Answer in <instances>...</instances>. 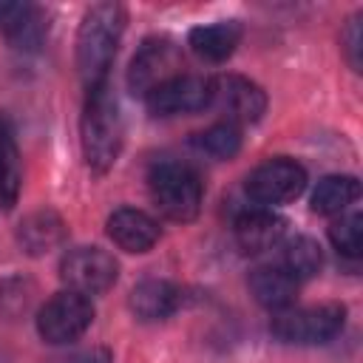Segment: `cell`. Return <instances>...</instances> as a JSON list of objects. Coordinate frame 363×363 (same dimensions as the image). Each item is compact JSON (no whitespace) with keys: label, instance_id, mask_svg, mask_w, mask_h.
<instances>
[{"label":"cell","instance_id":"6da1fadb","mask_svg":"<svg viewBox=\"0 0 363 363\" xmlns=\"http://www.w3.org/2000/svg\"><path fill=\"white\" fill-rule=\"evenodd\" d=\"M122 139H125V125L111 85L102 82L96 88H88L79 119V142H82L85 164L94 173H108L119 159Z\"/></svg>","mask_w":363,"mask_h":363},{"label":"cell","instance_id":"7a4b0ae2","mask_svg":"<svg viewBox=\"0 0 363 363\" xmlns=\"http://www.w3.org/2000/svg\"><path fill=\"white\" fill-rule=\"evenodd\" d=\"M125 31V9L119 3H96L85 11L77 31V68L88 88L108 82V68Z\"/></svg>","mask_w":363,"mask_h":363},{"label":"cell","instance_id":"3957f363","mask_svg":"<svg viewBox=\"0 0 363 363\" xmlns=\"http://www.w3.org/2000/svg\"><path fill=\"white\" fill-rule=\"evenodd\" d=\"M147 190L156 210L170 221H193L201 210L204 187L199 173L184 162H156L147 173Z\"/></svg>","mask_w":363,"mask_h":363},{"label":"cell","instance_id":"277c9868","mask_svg":"<svg viewBox=\"0 0 363 363\" xmlns=\"http://www.w3.org/2000/svg\"><path fill=\"white\" fill-rule=\"evenodd\" d=\"M346 323V306L343 303H320V306H303V309H284L275 312L269 320V332L284 343L298 346H315L329 343Z\"/></svg>","mask_w":363,"mask_h":363},{"label":"cell","instance_id":"5b68a950","mask_svg":"<svg viewBox=\"0 0 363 363\" xmlns=\"http://www.w3.org/2000/svg\"><path fill=\"white\" fill-rule=\"evenodd\" d=\"M94 320V303L88 295H79L74 289H62L51 295L40 312H37V332L45 343L62 346L85 335V329Z\"/></svg>","mask_w":363,"mask_h":363},{"label":"cell","instance_id":"8992f818","mask_svg":"<svg viewBox=\"0 0 363 363\" xmlns=\"http://www.w3.org/2000/svg\"><path fill=\"white\" fill-rule=\"evenodd\" d=\"M247 196L261 204V207H275V204H289L295 201L303 187H306V170L295 159L275 156L261 162L244 182Z\"/></svg>","mask_w":363,"mask_h":363},{"label":"cell","instance_id":"52a82bcc","mask_svg":"<svg viewBox=\"0 0 363 363\" xmlns=\"http://www.w3.org/2000/svg\"><path fill=\"white\" fill-rule=\"evenodd\" d=\"M119 264L102 247H74L60 261V278L79 295H99L113 286Z\"/></svg>","mask_w":363,"mask_h":363},{"label":"cell","instance_id":"ba28073f","mask_svg":"<svg viewBox=\"0 0 363 363\" xmlns=\"http://www.w3.org/2000/svg\"><path fill=\"white\" fill-rule=\"evenodd\" d=\"M182 74V54L179 48L164 37H150L139 45V51L130 60L128 68V85L133 94L147 96L173 77Z\"/></svg>","mask_w":363,"mask_h":363},{"label":"cell","instance_id":"9c48e42d","mask_svg":"<svg viewBox=\"0 0 363 363\" xmlns=\"http://www.w3.org/2000/svg\"><path fill=\"white\" fill-rule=\"evenodd\" d=\"M213 77L201 74H179L153 94L145 96L150 113L156 116H176V113H199L207 105H213Z\"/></svg>","mask_w":363,"mask_h":363},{"label":"cell","instance_id":"30bf717a","mask_svg":"<svg viewBox=\"0 0 363 363\" xmlns=\"http://www.w3.org/2000/svg\"><path fill=\"white\" fill-rule=\"evenodd\" d=\"M213 85H216L213 102L221 105V111L227 116L224 122L252 125V122H258L264 116V111H267V94L252 79L238 77V74H227V77L213 79Z\"/></svg>","mask_w":363,"mask_h":363},{"label":"cell","instance_id":"8fae6325","mask_svg":"<svg viewBox=\"0 0 363 363\" xmlns=\"http://www.w3.org/2000/svg\"><path fill=\"white\" fill-rule=\"evenodd\" d=\"M111 241L125 252H147L159 241V224L153 216L136 207H119L105 221Z\"/></svg>","mask_w":363,"mask_h":363},{"label":"cell","instance_id":"7c38bea8","mask_svg":"<svg viewBox=\"0 0 363 363\" xmlns=\"http://www.w3.org/2000/svg\"><path fill=\"white\" fill-rule=\"evenodd\" d=\"M286 235V221L269 207L244 210L235 218V241L244 252H267L278 247Z\"/></svg>","mask_w":363,"mask_h":363},{"label":"cell","instance_id":"4fadbf2b","mask_svg":"<svg viewBox=\"0 0 363 363\" xmlns=\"http://www.w3.org/2000/svg\"><path fill=\"white\" fill-rule=\"evenodd\" d=\"M182 306V289L164 278H145L130 289V309L139 320H164Z\"/></svg>","mask_w":363,"mask_h":363},{"label":"cell","instance_id":"5bb4252c","mask_svg":"<svg viewBox=\"0 0 363 363\" xmlns=\"http://www.w3.org/2000/svg\"><path fill=\"white\" fill-rule=\"evenodd\" d=\"M250 292L269 312H284L298 298V278H292L284 267H258L250 275Z\"/></svg>","mask_w":363,"mask_h":363},{"label":"cell","instance_id":"9a60e30c","mask_svg":"<svg viewBox=\"0 0 363 363\" xmlns=\"http://www.w3.org/2000/svg\"><path fill=\"white\" fill-rule=\"evenodd\" d=\"M238 43H241V26L235 20L196 26L187 37V45L207 62H224L227 57H233Z\"/></svg>","mask_w":363,"mask_h":363},{"label":"cell","instance_id":"2e32d148","mask_svg":"<svg viewBox=\"0 0 363 363\" xmlns=\"http://www.w3.org/2000/svg\"><path fill=\"white\" fill-rule=\"evenodd\" d=\"M17 238L28 255H43V252L54 250L57 244H62L65 224L54 210H37L20 221Z\"/></svg>","mask_w":363,"mask_h":363},{"label":"cell","instance_id":"e0dca14e","mask_svg":"<svg viewBox=\"0 0 363 363\" xmlns=\"http://www.w3.org/2000/svg\"><path fill=\"white\" fill-rule=\"evenodd\" d=\"M360 196V182L346 173H332L318 182L312 190V210L320 216H343L349 204H354Z\"/></svg>","mask_w":363,"mask_h":363},{"label":"cell","instance_id":"ac0fdd59","mask_svg":"<svg viewBox=\"0 0 363 363\" xmlns=\"http://www.w3.org/2000/svg\"><path fill=\"white\" fill-rule=\"evenodd\" d=\"M281 267L292 275V278H312L320 272L323 267V250L315 238L309 235H295L284 244L281 250Z\"/></svg>","mask_w":363,"mask_h":363},{"label":"cell","instance_id":"d6986e66","mask_svg":"<svg viewBox=\"0 0 363 363\" xmlns=\"http://www.w3.org/2000/svg\"><path fill=\"white\" fill-rule=\"evenodd\" d=\"M20 182H23L20 153H17V145H14L9 125L0 119V199L6 201V207H11L17 201Z\"/></svg>","mask_w":363,"mask_h":363},{"label":"cell","instance_id":"ffe728a7","mask_svg":"<svg viewBox=\"0 0 363 363\" xmlns=\"http://www.w3.org/2000/svg\"><path fill=\"white\" fill-rule=\"evenodd\" d=\"M193 145L210 159H233L241 150V130L233 122H216L193 136Z\"/></svg>","mask_w":363,"mask_h":363},{"label":"cell","instance_id":"44dd1931","mask_svg":"<svg viewBox=\"0 0 363 363\" xmlns=\"http://www.w3.org/2000/svg\"><path fill=\"white\" fill-rule=\"evenodd\" d=\"M329 241L337 252L357 258L363 250V216L360 213H346L332 221L329 227Z\"/></svg>","mask_w":363,"mask_h":363},{"label":"cell","instance_id":"7402d4cb","mask_svg":"<svg viewBox=\"0 0 363 363\" xmlns=\"http://www.w3.org/2000/svg\"><path fill=\"white\" fill-rule=\"evenodd\" d=\"M363 31H360V17H352L346 31H343V51H346V60L352 62L354 71H360V51H363Z\"/></svg>","mask_w":363,"mask_h":363},{"label":"cell","instance_id":"603a6c76","mask_svg":"<svg viewBox=\"0 0 363 363\" xmlns=\"http://www.w3.org/2000/svg\"><path fill=\"white\" fill-rule=\"evenodd\" d=\"M68 363H111V352L105 346H94V349H85V352L74 354Z\"/></svg>","mask_w":363,"mask_h":363}]
</instances>
